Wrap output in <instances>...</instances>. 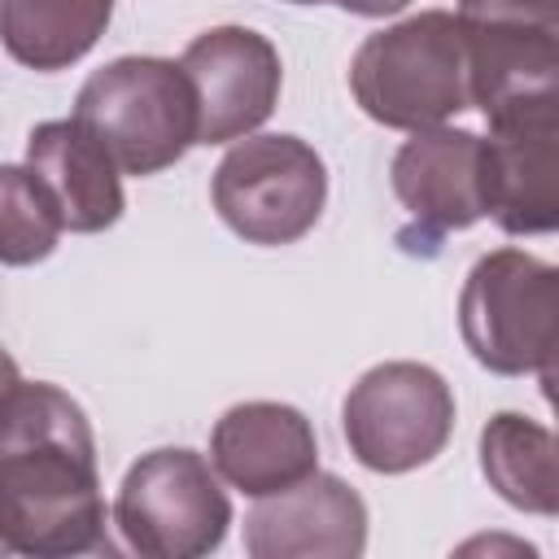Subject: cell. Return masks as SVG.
I'll use <instances>...</instances> for the list:
<instances>
[{"instance_id": "obj_1", "label": "cell", "mask_w": 559, "mask_h": 559, "mask_svg": "<svg viewBox=\"0 0 559 559\" xmlns=\"http://www.w3.org/2000/svg\"><path fill=\"white\" fill-rule=\"evenodd\" d=\"M0 542L31 559L105 550L96 437L83 406L48 380H17L0 406Z\"/></svg>"}, {"instance_id": "obj_8", "label": "cell", "mask_w": 559, "mask_h": 559, "mask_svg": "<svg viewBox=\"0 0 559 559\" xmlns=\"http://www.w3.org/2000/svg\"><path fill=\"white\" fill-rule=\"evenodd\" d=\"M393 197L411 214V227L397 236L411 253H437L450 231H467L489 218L485 205V135L463 127H424L393 153L389 166Z\"/></svg>"}, {"instance_id": "obj_21", "label": "cell", "mask_w": 559, "mask_h": 559, "mask_svg": "<svg viewBox=\"0 0 559 559\" xmlns=\"http://www.w3.org/2000/svg\"><path fill=\"white\" fill-rule=\"evenodd\" d=\"M288 4H328V0H288Z\"/></svg>"}, {"instance_id": "obj_10", "label": "cell", "mask_w": 559, "mask_h": 559, "mask_svg": "<svg viewBox=\"0 0 559 559\" xmlns=\"http://www.w3.org/2000/svg\"><path fill=\"white\" fill-rule=\"evenodd\" d=\"M485 205L507 236H546L559 223V100L485 118Z\"/></svg>"}, {"instance_id": "obj_20", "label": "cell", "mask_w": 559, "mask_h": 559, "mask_svg": "<svg viewBox=\"0 0 559 559\" xmlns=\"http://www.w3.org/2000/svg\"><path fill=\"white\" fill-rule=\"evenodd\" d=\"M17 380H22V371H17V362H13V354L0 345V406L9 402V393L17 389Z\"/></svg>"}, {"instance_id": "obj_13", "label": "cell", "mask_w": 559, "mask_h": 559, "mask_svg": "<svg viewBox=\"0 0 559 559\" xmlns=\"http://www.w3.org/2000/svg\"><path fill=\"white\" fill-rule=\"evenodd\" d=\"M26 170L44 183L66 231L96 236L127 210L122 170L79 118H48L26 135Z\"/></svg>"}, {"instance_id": "obj_19", "label": "cell", "mask_w": 559, "mask_h": 559, "mask_svg": "<svg viewBox=\"0 0 559 559\" xmlns=\"http://www.w3.org/2000/svg\"><path fill=\"white\" fill-rule=\"evenodd\" d=\"M332 4H341L354 17H389V13H402L411 0H332Z\"/></svg>"}, {"instance_id": "obj_2", "label": "cell", "mask_w": 559, "mask_h": 559, "mask_svg": "<svg viewBox=\"0 0 559 559\" xmlns=\"http://www.w3.org/2000/svg\"><path fill=\"white\" fill-rule=\"evenodd\" d=\"M358 109L393 131L441 127L472 109L463 26L450 9H424L367 35L349 61Z\"/></svg>"}, {"instance_id": "obj_17", "label": "cell", "mask_w": 559, "mask_h": 559, "mask_svg": "<svg viewBox=\"0 0 559 559\" xmlns=\"http://www.w3.org/2000/svg\"><path fill=\"white\" fill-rule=\"evenodd\" d=\"M61 231L44 183L26 166H0V266H35L52 258Z\"/></svg>"}, {"instance_id": "obj_18", "label": "cell", "mask_w": 559, "mask_h": 559, "mask_svg": "<svg viewBox=\"0 0 559 559\" xmlns=\"http://www.w3.org/2000/svg\"><path fill=\"white\" fill-rule=\"evenodd\" d=\"M459 22L467 26H537L559 31V0H459Z\"/></svg>"}, {"instance_id": "obj_6", "label": "cell", "mask_w": 559, "mask_h": 559, "mask_svg": "<svg viewBox=\"0 0 559 559\" xmlns=\"http://www.w3.org/2000/svg\"><path fill=\"white\" fill-rule=\"evenodd\" d=\"M341 432L349 454L376 476L428 467L454 437V389L428 362H380L349 384Z\"/></svg>"}, {"instance_id": "obj_7", "label": "cell", "mask_w": 559, "mask_h": 559, "mask_svg": "<svg viewBox=\"0 0 559 559\" xmlns=\"http://www.w3.org/2000/svg\"><path fill=\"white\" fill-rule=\"evenodd\" d=\"M210 197L240 240L293 245L323 218L328 166L301 135H245L223 153Z\"/></svg>"}, {"instance_id": "obj_16", "label": "cell", "mask_w": 559, "mask_h": 559, "mask_svg": "<svg viewBox=\"0 0 559 559\" xmlns=\"http://www.w3.org/2000/svg\"><path fill=\"white\" fill-rule=\"evenodd\" d=\"M480 472L507 507L528 515L559 511V445L546 424L498 411L480 428Z\"/></svg>"}, {"instance_id": "obj_11", "label": "cell", "mask_w": 559, "mask_h": 559, "mask_svg": "<svg viewBox=\"0 0 559 559\" xmlns=\"http://www.w3.org/2000/svg\"><path fill=\"white\" fill-rule=\"evenodd\" d=\"M245 550L253 559H358L367 550V502L332 472L258 498L245 515Z\"/></svg>"}, {"instance_id": "obj_4", "label": "cell", "mask_w": 559, "mask_h": 559, "mask_svg": "<svg viewBox=\"0 0 559 559\" xmlns=\"http://www.w3.org/2000/svg\"><path fill=\"white\" fill-rule=\"evenodd\" d=\"M122 175H157L197 144V92L179 61L118 57L87 74L74 114Z\"/></svg>"}, {"instance_id": "obj_9", "label": "cell", "mask_w": 559, "mask_h": 559, "mask_svg": "<svg viewBox=\"0 0 559 559\" xmlns=\"http://www.w3.org/2000/svg\"><path fill=\"white\" fill-rule=\"evenodd\" d=\"M197 92V144L253 135L280 105L284 66L275 44L253 26H210L179 57Z\"/></svg>"}, {"instance_id": "obj_14", "label": "cell", "mask_w": 559, "mask_h": 559, "mask_svg": "<svg viewBox=\"0 0 559 559\" xmlns=\"http://www.w3.org/2000/svg\"><path fill=\"white\" fill-rule=\"evenodd\" d=\"M463 26L467 100L493 118L533 100H559V31Z\"/></svg>"}, {"instance_id": "obj_15", "label": "cell", "mask_w": 559, "mask_h": 559, "mask_svg": "<svg viewBox=\"0 0 559 559\" xmlns=\"http://www.w3.org/2000/svg\"><path fill=\"white\" fill-rule=\"evenodd\" d=\"M114 4L118 0H0V44L26 70H70L105 35Z\"/></svg>"}, {"instance_id": "obj_5", "label": "cell", "mask_w": 559, "mask_h": 559, "mask_svg": "<svg viewBox=\"0 0 559 559\" xmlns=\"http://www.w3.org/2000/svg\"><path fill=\"white\" fill-rule=\"evenodd\" d=\"M114 524L127 550L144 559H201L231 528V498L214 463L188 445L140 454L114 498Z\"/></svg>"}, {"instance_id": "obj_12", "label": "cell", "mask_w": 559, "mask_h": 559, "mask_svg": "<svg viewBox=\"0 0 559 559\" xmlns=\"http://www.w3.org/2000/svg\"><path fill=\"white\" fill-rule=\"evenodd\" d=\"M210 463L245 498H266L319 472V437L288 402H236L210 432Z\"/></svg>"}, {"instance_id": "obj_22", "label": "cell", "mask_w": 559, "mask_h": 559, "mask_svg": "<svg viewBox=\"0 0 559 559\" xmlns=\"http://www.w3.org/2000/svg\"><path fill=\"white\" fill-rule=\"evenodd\" d=\"M0 555H9V550H4V542H0Z\"/></svg>"}, {"instance_id": "obj_3", "label": "cell", "mask_w": 559, "mask_h": 559, "mask_svg": "<svg viewBox=\"0 0 559 559\" xmlns=\"http://www.w3.org/2000/svg\"><path fill=\"white\" fill-rule=\"evenodd\" d=\"M459 332L472 358L493 376L555 380L559 271L515 245L472 262L459 293Z\"/></svg>"}]
</instances>
